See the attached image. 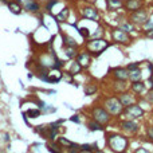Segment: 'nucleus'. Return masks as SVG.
I'll use <instances>...</instances> for the list:
<instances>
[{
    "instance_id": "nucleus-22",
    "label": "nucleus",
    "mask_w": 153,
    "mask_h": 153,
    "mask_svg": "<svg viewBox=\"0 0 153 153\" xmlns=\"http://www.w3.org/2000/svg\"><path fill=\"white\" fill-rule=\"evenodd\" d=\"M87 126H89V130H91V132H95V130H102L103 129L102 125H101L100 122L94 121V120H93V121H90Z\"/></svg>"
},
{
    "instance_id": "nucleus-28",
    "label": "nucleus",
    "mask_w": 153,
    "mask_h": 153,
    "mask_svg": "<svg viewBox=\"0 0 153 153\" xmlns=\"http://www.w3.org/2000/svg\"><path fill=\"white\" fill-rule=\"evenodd\" d=\"M81 149H83V151H87V152H95L97 151V146L95 145H90V144H83V145H81Z\"/></svg>"
},
{
    "instance_id": "nucleus-21",
    "label": "nucleus",
    "mask_w": 153,
    "mask_h": 153,
    "mask_svg": "<svg viewBox=\"0 0 153 153\" xmlns=\"http://www.w3.org/2000/svg\"><path fill=\"white\" fill-rule=\"evenodd\" d=\"M129 78L132 79V82L140 81V79H141V70L140 69H136V70L129 71Z\"/></svg>"
},
{
    "instance_id": "nucleus-12",
    "label": "nucleus",
    "mask_w": 153,
    "mask_h": 153,
    "mask_svg": "<svg viewBox=\"0 0 153 153\" xmlns=\"http://www.w3.org/2000/svg\"><path fill=\"white\" fill-rule=\"evenodd\" d=\"M113 73V76L117 79V81H126L129 79V71L124 67H116V69L111 70Z\"/></svg>"
},
{
    "instance_id": "nucleus-34",
    "label": "nucleus",
    "mask_w": 153,
    "mask_h": 153,
    "mask_svg": "<svg viewBox=\"0 0 153 153\" xmlns=\"http://www.w3.org/2000/svg\"><path fill=\"white\" fill-rule=\"evenodd\" d=\"M145 36H148V38H152V39H153V28L148 30V31L145 32Z\"/></svg>"
},
{
    "instance_id": "nucleus-25",
    "label": "nucleus",
    "mask_w": 153,
    "mask_h": 153,
    "mask_svg": "<svg viewBox=\"0 0 153 153\" xmlns=\"http://www.w3.org/2000/svg\"><path fill=\"white\" fill-rule=\"evenodd\" d=\"M118 28L124 30V31H126V32H130L133 30V24L130 23V22H124V23H120Z\"/></svg>"
},
{
    "instance_id": "nucleus-29",
    "label": "nucleus",
    "mask_w": 153,
    "mask_h": 153,
    "mask_svg": "<svg viewBox=\"0 0 153 153\" xmlns=\"http://www.w3.org/2000/svg\"><path fill=\"white\" fill-rule=\"evenodd\" d=\"M47 148H48V151H50L51 153H61V151H59V146H56L55 144H47Z\"/></svg>"
},
{
    "instance_id": "nucleus-32",
    "label": "nucleus",
    "mask_w": 153,
    "mask_h": 153,
    "mask_svg": "<svg viewBox=\"0 0 153 153\" xmlns=\"http://www.w3.org/2000/svg\"><path fill=\"white\" fill-rule=\"evenodd\" d=\"M138 67H140V65L138 63H130V65H128L126 70L128 71H132V70H136V69H138Z\"/></svg>"
},
{
    "instance_id": "nucleus-39",
    "label": "nucleus",
    "mask_w": 153,
    "mask_h": 153,
    "mask_svg": "<svg viewBox=\"0 0 153 153\" xmlns=\"http://www.w3.org/2000/svg\"><path fill=\"white\" fill-rule=\"evenodd\" d=\"M76 153H91V152H87V151H83V149H79Z\"/></svg>"
},
{
    "instance_id": "nucleus-13",
    "label": "nucleus",
    "mask_w": 153,
    "mask_h": 153,
    "mask_svg": "<svg viewBox=\"0 0 153 153\" xmlns=\"http://www.w3.org/2000/svg\"><path fill=\"white\" fill-rule=\"evenodd\" d=\"M121 129L125 130V132H130V133H134L137 132L138 129V125L136 124L133 120H128V121H124L121 124Z\"/></svg>"
},
{
    "instance_id": "nucleus-38",
    "label": "nucleus",
    "mask_w": 153,
    "mask_h": 153,
    "mask_svg": "<svg viewBox=\"0 0 153 153\" xmlns=\"http://www.w3.org/2000/svg\"><path fill=\"white\" fill-rule=\"evenodd\" d=\"M148 82H149V85H151V87L153 89V75L151 76V78H149V81H148Z\"/></svg>"
},
{
    "instance_id": "nucleus-10",
    "label": "nucleus",
    "mask_w": 153,
    "mask_h": 153,
    "mask_svg": "<svg viewBox=\"0 0 153 153\" xmlns=\"http://www.w3.org/2000/svg\"><path fill=\"white\" fill-rule=\"evenodd\" d=\"M75 61L81 65L82 69H86V67H89L90 63H91V54H90L89 51H81V53L76 54Z\"/></svg>"
},
{
    "instance_id": "nucleus-40",
    "label": "nucleus",
    "mask_w": 153,
    "mask_h": 153,
    "mask_svg": "<svg viewBox=\"0 0 153 153\" xmlns=\"http://www.w3.org/2000/svg\"><path fill=\"white\" fill-rule=\"evenodd\" d=\"M95 153H103V152H101L100 149H97V151H95Z\"/></svg>"
},
{
    "instance_id": "nucleus-16",
    "label": "nucleus",
    "mask_w": 153,
    "mask_h": 153,
    "mask_svg": "<svg viewBox=\"0 0 153 153\" xmlns=\"http://www.w3.org/2000/svg\"><path fill=\"white\" fill-rule=\"evenodd\" d=\"M8 8L11 10V12H12V13H16V15H19V13L22 12V10H23V7H22V5L19 4L16 0H13V1H10V3H8Z\"/></svg>"
},
{
    "instance_id": "nucleus-33",
    "label": "nucleus",
    "mask_w": 153,
    "mask_h": 153,
    "mask_svg": "<svg viewBox=\"0 0 153 153\" xmlns=\"http://www.w3.org/2000/svg\"><path fill=\"white\" fill-rule=\"evenodd\" d=\"M146 101H148V102H151V103H153V89L152 90H149L148 91V94H146Z\"/></svg>"
},
{
    "instance_id": "nucleus-5",
    "label": "nucleus",
    "mask_w": 153,
    "mask_h": 153,
    "mask_svg": "<svg viewBox=\"0 0 153 153\" xmlns=\"http://www.w3.org/2000/svg\"><path fill=\"white\" fill-rule=\"evenodd\" d=\"M148 20V12L144 8L137 11H133L130 13V23L132 24H137V26H144Z\"/></svg>"
},
{
    "instance_id": "nucleus-6",
    "label": "nucleus",
    "mask_w": 153,
    "mask_h": 153,
    "mask_svg": "<svg viewBox=\"0 0 153 153\" xmlns=\"http://www.w3.org/2000/svg\"><path fill=\"white\" fill-rule=\"evenodd\" d=\"M111 38L114 42L117 43H129L130 42V36L126 31L121 28H113L111 30Z\"/></svg>"
},
{
    "instance_id": "nucleus-8",
    "label": "nucleus",
    "mask_w": 153,
    "mask_h": 153,
    "mask_svg": "<svg viewBox=\"0 0 153 153\" xmlns=\"http://www.w3.org/2000/svg\"><path fill=\"white\" fill-rule=\"evenodd\" d=\"M19 4L23 7V10L28 11V12H32V13H38L40 10V5L36 0H16Z\"/></svg>"
},
{
    "instance_id": "nucleus-4",
    "label": "nucleus",
    "mask_w": 153,
    "mask_h": 153,
    "mask_svg": "<svg viewBox=\"0 0 153 153\" xmlns=\"http://www.w3.org/2000/svg\"><path fill=\"white\" fill-rule=\"evenodd\" d=\"M105 109L108 110L109 114H120L122 111V109H124V106L121 105L118 98L110 97L105 101Z\"/></svg>"
},
{
    "instance_id": "nucleus-15",
    "label": "nucleus",
    "mask_w": 153,
    "mask_h": 153,
    "mask_svg": "<svg viewBox=\"0 0 153 153\" xmlns=\"http://www.w3.org/2000/svg\"><path fill=\"white\" fill-rule=\"evenodd\" d=\"M106 3H108V8L111 11L124 8V0H106Z\"/></svg>"
},
{
    "instance_id": "nucleus-37",
    "label": "nucleus",
    "mask_w": 153,
    "mask_h": 153,
    "mask_svg": "<svg viewBox=\"0 0 153 153\" xmlns=\"http://www.w3.org/2000/svg\"><path fill=\"white\" fill-rule=\"evenodd\" d=\"M70 120H71V121H74V122H78V124H79V122H81V120L78 118V116H73Z\"/></svg>"
},
{
    "instance_id": "nucleus-36",
    "label": "nucleus",
    "mask_w": 153,
    "mask_h": 153,
    "mask_svg": "<svg viewBox=\"0 0 153 153\" xmlns=\"http://www.w3.org/2000/svg\"><path fill=\"white\" fill-rule=\"evenodd\" d=\"M134 153H151V152H149V151H146L145 148H138V149H137V151H136Z\"/></svg>"
},
{
    "instance_id": "nucleus-3",
    "label": "nucleus",
    "mask_w": 153,
    "mask_h": 153,
    "mask_svg": "<svg viewBox=\"0 0 153 153\" xmlns=\"http://www.w3.org/2000/svg\"><path fill=\"white\" fill-rule=\"evenodd\" d=\"M91 114H93V120L100 122L101 125H105L110 121V114L108 113V110L105 108H94L91 110Z\"/></svg>"
},
{
    "instance_id": "nucleus-9",
    "label": "nucleus",
    "mask_w": 153,
    "mask_h": 153,
    "mask_svg": "<svg viewBox=\"0 0 153 153\" xmlns=\"http://www.w3.org/2000/svg\"><path fill=\"white\" fill-rule=\"evenodd\" d=\"M143 114H144V110L140 106L134 105V103L126 106V109H125V116L129 120H134V118H138V117H143Z\"/></svg>"
},
{
    "instance_id": "nucleus-19",
    "label": "nucleus",
    "mask_w": 153,
    "mask_h": 153,
    "mask_svg": "<svg viewBox=\"0 0 153 153\" xmlns=\"http://www.w3.org/2000/svg\"><path fill=\"white\" fill-rule=\"evenodd\" d=\"M82 71V67H81V65L78 63V62H73L71 65H70V69H69V73L71 75H75V74H79V73Z\"/></svg>"
},
{
    "instance_id": "nucleus-23",
    "label": "nucleus",
    "mask_w": 153,
    "mask_h": 153,
    "mask_svg": "<svg viewBox=\"0 0 153 153\" xmlns=\"http://www.w3.org/2000/svg\"><path fill=\"white\" fill-rule=\"evenodd\" d=\"M24 116L30 117V118H36L40 116V110L39 109H31V110H27V113H23Z\"/></svg>"
},
{
    "instance_id": "nucleus-2",
    "label": "nucleus",
    "mask_w": 153,
    "mask_h": 153,
    "mask_svg": "<svg viewBox=\"0 0 153 153\" xmlns=\"http://www.w3.org/2000/svg\"><path fill=\"white\" fill-rule=\"evenodd\" d=\"M108 143H109V146H110L114 152H118V153L125 152V149H126V146H128L126 138L120 134H109Z\"/></svg>"
},
{
    "instance_id": "nucleus-7",
    "label": "nucleus",
    "mask_w": 153,
    "mask_h": 153,
    "mask_svg": "<svg viewBox=\"0 0 153 153\" xmlns=\"http://www.w3.org/2000/svg\"><path fill=\"white\" fill-rule=\"evenodd\" d=\"M81 12L85 19H89V20H93V22H97L98 18H100V13H98L97 8L93 7V5H85V7H82Z\"/></svg>"
},
{
    "instance_id": "nucleus-31",
    "label": "nucleus",
    "mask_w": 153,
    "mask_h": 153,
    "mask_svg": "<svg viewBox=\"0 0 153 153\" xmlns=\"http://www.w3.org/2000/svg\"><path fill=\"white\" fill-rule=\"evenodd\" d=\"M56 3H59V0H47V3H46V10L47 11L53 10V7L56 4Z\"/></svg>"
},
{
    "instance_id": "nucleus-14",
    "label": "nucleus",
    "mask_w": 153,
    "mask_h": 153,
    "mask_svg": "<svg viewBox=\"0 0 153 153\" xmlns=\"http://www.w3.org/2000/svg\"><path fill=\"white\" fill-rule=\"evenodd\" d=\"M120 102H121L122 106H129V105H133V103L136 102V98L133 97L132 94H129V93H122L121 95H120Z\"/></svg>"
},
{
    "instance_id": "nucleus-20",
    "label": "nucleus",
    "mask_w": 153,
    "mask_h": 153,
    "mask_svg": "<svg viewBox=\"0 0 153 153\" xmlns=\"http://www.w3.org/2000/svg\"><path fill=\"white\" fill-rule=\"evenodd\" d=\"M132 90L134 93H143L144 90H145V83H143V82L140 81H136L132 83Z\"/></svg>"
},
{
    "instance_id": "nucleus-30",
    "label": "nucleus",
    "mask_w": 153,
    "mask_h": 153,
    "mask_svg": "<svg viewBox=\"0 0 153 153\" xmlns=\"http://www.w3.org/2000/svg\"><path fill=\"white\" fill-rule=\"evenodd\" d=\"M58 143H59V144H61V145H65V146H69V148H70V146H71V145H73V143H71V141L66 140V138H65V137H59V138H58Z\"/></svg>"
},
{
    "instance_id": "nucleus-1",
    "label": "nucleus",
    "mask_w": 153,
    "mask_h": 153,
    "mask_svg": "<svg viewBox=\"0 0 153 153\" xmlns=\"http://www.w3.org/2000/svg\"><path fill=\"white\" fill-rule=\"evenodd\" d=\"M109 46H110V43H109L108 40L102 39V38H91V39L86 43L87 51L91 54H95V55H100L101 53H103Z\"/></svg>"
},
{
    "instance_id": "nucleus-26",
    "label": "nucleus",
    "mask_w": 153,
    "mask_h": 153,
    "mask_svg": "<svg viewBox=\"0 0 153 153\" xmlns=\"http://www.w3.org/2000/svg\"><path fill=\"white\" fill-rule=\"evenodd\" d=\"M63 42H65V46H71V47H76V42L73 38L67 36V35H65L63 36Z\"/></svg>"
},
{
    "instance_id": "nucleus-24",
    "label": "nucleus",
    "mask_w": 153,
    "mask_h": 153,
    "mask_svg": "<svg viewBox=\"0 0 153 153\" xmlns=\"http://www.w3.org/2000/svg\"><path fill=\"white\" fill-rule=\"evenodd\" d=\"M95 91H97V86H95L94 83H90L85 87V94L86 95H91V94H94Z\"/></svg>"
},
{
    "instance_id": "nucleus-18",
    "label": "nucleus",
    "mask_w": 153,
    "mask_h": 153,
    "mask_svg": "<svg viewBox=\"0 0 153 153\" xmlns=\"http://www.w3.org/2000/svg\"><path fill=\"white\" fill-rule=\"evenodd\" d=\"M65 53H66V56L70 59H74L76 56V54H78V51H76V47H71V46H66L65 47Z\"/></svg>"
},
{
    "instance_id": "nucleus-35",
    "label": "nucleus",
    "mask_w": 153,
    "mask_h": 153,
    "mask_svg": "<svg viewBox=\"0 0 153 153\" xmlns=\"http://www.w3.org/2000/svg\"><path fill=\"white\" fill-rule=\"evenodd\" d=\"M148 137L153 141V126H152V128H149V129H148Z\"/></svg>"
},
{
    "instance_id": "nucleus-17",
    "label": "nucleus",
    "mask_w": 153,
    "mask_h": 153,
    "mask_svg": "<svg viewBox=\"0 0 153 153\" xmlns=\"http://www.w3.org/2000/svg\"><path fill=\"white\" fill-rule=\"evenodd\" d=\"M69 13H70V10L67 7H65L63 10H62L61 12L56 15V20H58L59 23H62V22H66L67 18H69Z\"/></svg>"
},
{
    "instance_id": "nucleus-11",
    "label": "nucleus",
    "mask_w": 153,
    "mask_h": 153,
    "mask_svg": "<svg viewBox=\"0 0 153 153\" xmlns=\"http://www.w3.org/2000/svg\"><path fill=\"white\" fill-rule=\"evenodd\" d=\"M143 7L144 0H124V8H126V11H129V12L141 10Z\"/></svg>"
},
{
    "instance_id": "nucleus-27",
    "label": "nucleus",
    "mask_w": 153,
    "mask_h": 153,
    "mask_svg": "<svg viewBox=\"0 0 153 153\" xmlns=\"http://www.w3.org/2000/svg\"><path fill=\"white\" fill-rule=\"evenodd\" d=\"M114 85H116V86H114V90H116V91H124V90L126 89V83H125V81H118Z\"/></svg>"
}]
</instances>
